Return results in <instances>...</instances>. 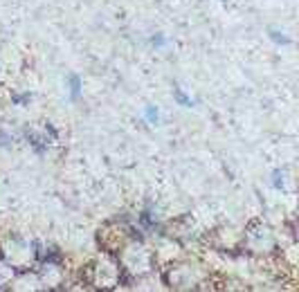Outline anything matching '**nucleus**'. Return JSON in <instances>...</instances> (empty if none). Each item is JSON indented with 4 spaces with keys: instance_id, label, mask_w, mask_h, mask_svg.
<instances>
[{
    "instance_id": "obj_1",
    "label": "nucleus",
    "mask_w": 299,
    "mask_h": 292,
    "mask_svg": "<svg viewBox=\"0 0 299 292\" xmlns=\"http://www.w3.org/2000/svg\"><path fill=\"white\" fill-rule=\"evenodd\" d=\"M70 81H72V95L77 97V95H79V77H72Z\"/></svg>"
},
{
    "instance_id": "obj_2",
    "label": "nucleus",
    "mask_w": 299,
    "mask_h": 292,
    "mask_svg": "<svg viewBox=\"0 0 299 292\" xmlns=\"http://www.w3.org/2000/svg\"><path fill=\"white\" fill-rule=\"evenodd\" d=\"M175 97H178V101H180V104H184V106H191V101H189V99H187V97L180 92V90H175Z\"/></svg>"
},
{
    "instance_id": "obj_3",
    "label": "nucleus",
    "mask_w": 299,
    "mask_h": 292,
    "mask_svg": "<svg viewBox=\"0 0 299 292\" xmlns=\"http://www.w3.org/2000/svg\"><path fill=\"white\" fill-rule=\"evenodd\" d=\"M146 115H148V119H157V113L153 110V108H148V113H146Z\"/></svg>"
}]
</instances>
